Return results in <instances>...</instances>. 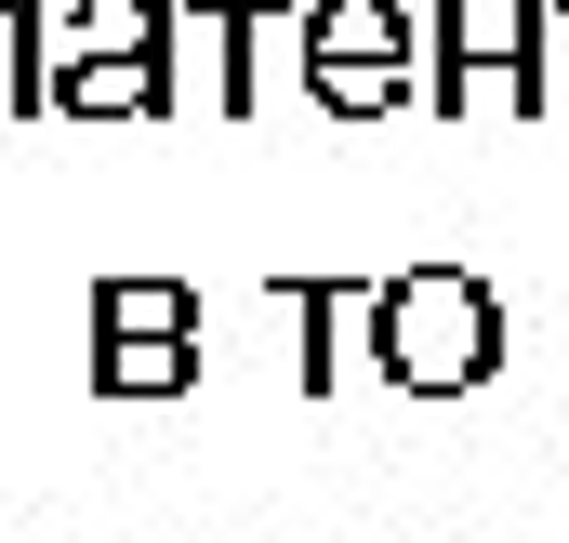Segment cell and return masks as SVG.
<instances>
[{
  "mask_svg": "<svg viewBox=\"0 0 569 543\" xmlns=\"http://www.w3.org/2000/svg\"><path fill=\"white\" fill-rule=\"evenodd\" d=\"M358 358H371L398 398H477V385L503 372V292L477 266H398V278H371Z\"/></svg>",
  "mask_w": 569,
  "mask_h": 543,
  "instance_id": "cell-1",
  "label": "cell"
},
{
  "mask_svg": "<svg viewBox=\"0 0 569 543\" xmlns=\"http://www.w3.org/2000/svg\"><path fill=\"white\" fill-rule=\"evenodd\" d=\"M543 107V0H437L425 13V120Z\"/></svg>",
  "mask_w": 569,
  "mask_h": 543,
  "instance_id": "cell-4",
  "label": "cell"
},
{
  "mask_svg": "<svg viewBox=\"0 0 569 543\" xmlns=\"http://www.w3.org/2000/svg\"><path fill=\"white\" fill-rule=\"evenodd\" d=\"M93 345H199L186 278H93Z\"/></svg>",
  "mask_w": 569,
  "mask_h": 543,
  "instance_id": "cell-7",
  "label": "cell"
},
{
  "mask_svg": "<svg viewBox=\"0 0 569 543\" xmlns=\"http://www.w3.org/2000/svg\"><path fill=\"white\" fill-rule=\"evenodd\" d=\"M279 80H305V13L291 0H186L172 13V107L266 120Z\"/></svg>",
  "mask_w": 569,
  "mask_h": 543,
  "instance_id": "cell-2",
  "label": "cell"
},
{
  "mask_svg": "<svg viewBox=\"0 0 569 543\" xmlns=\"http://www.w3.org/2000/svg\"><path fill=\"white\" fill-rule=\"evenodd\" d=\"M411 93H425L411 0H305V107L318 120H398Z\"/></svg>",
  "mask_w": 569,
  "mask_h": 543,
  "instance_id": "cell-3",
  "label": "cell"
},
{
  "mask_svg": "<svg viewBox=\"0 0 569 543\" xmlns=\"http://www.w3.org/2000/svg\"><path fill=\"white\" fill-rule=\"evenodd\" d=\"M40 107L53 120H172V53H80V40H53Z\"/></svg>",
  "mask_w": 569,
  "mask_h": 543,
  "instance_id": "cell-5",
  "label": "cell"
},
{
  "mask_svg": "<svg viewBox=\"0 0 569 543\" xmlns=\"http://www.w3.org/2000/svg\"><path fill=\"white\" fill-rule=\"evenodd\" d=\"M93 398H199V345H93Z\"/></svg>",
  "mask_w": 569,
  "mask_h": 543,
  "instance_id": "cell-9",
  "label": "cell"
},
{
  "mask_svg": "<svg viewBox=\"0 0 569 543\" xmlns=\"http://www.w3.org/2000/svg\"><path fill=\"white\" fill-rule=\"evenodd\" d=\"M266 305H279L291 345H305V398L345 385V332L371 318V292H358V278H266Z\"/></svg>",
  "mask_w": 569,
  "mask_h": 543,
  "instance_id": "cell-6",
  "label": "cell"
},
{
  "mask_svg": "<svg viewBox=\"0 0 569 543\" xmlns=\"http://www.w3.org/2000/svg\"><path fill=\"white\" fill-rule=\"evenodd\" d=\"M40 80H53V13L40 0H0V120H53Z\"/></svg>",
  "mask_w": 569,
  "mask_h": 543,
  "instance_id": "cell-8",
  "label": "cell"
}]
</instances>
